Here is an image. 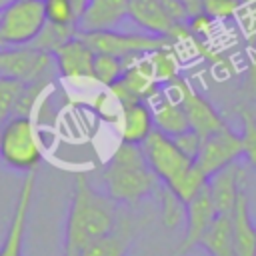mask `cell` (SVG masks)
<instances>
[{
	"label": "cell",
	"instance_id": "cell-10",
	"mask_svg": "<svg viewBox=\"0 0 256 256\" xmlns=\"http://www.w3.org/2000/svg\"><path fill=\"white\" fill-rule=\"evenodd\" d=\"M128 18L144 32L154 34V36H164V38L172 40L174 44L194 38L190 34L188 26L174 20L162 8V4L158 0H130Z\"/></svg>",
	"mask_w": 256,
	"mask_h": 256
},
{
	"label": "cell",
	"instance_id": "cell-15",
	"mask_svg": "<svg viewBox=\"0 0 256 256\" xmlns=\"http://www.w3.org/2000/svg\"><path fill=\"white\" fill-rule=\"evenodd\" d=\"M208 194L216 208V214H232L240 190H244V170L238 162H232L218 172L210 174L206 180Z\"/></svg>",
	"mask_w": 256,
	"mask_h": 256
},
{
	"label": "cell",
	"instance_id": "cell-14",
	"mask_svg": "<svg viewBox=\"0 0 256 256\" xmlns=\"http://www.w3.org/2000/svg\"><path fill=\"white\" fill-rule=\"evenodd\" d=\"M130 0H86L76 28L78 32H98L114 30L128 18Z\"/></svg>",
	"mask_w": 256,
	"mask_h": 256
},
{
	"label": "cell",
	"instance_id": "cell-34",
	"mask_svg": "<svg viewBox=\"0 0 256 256\" xmlns=\"http://www.w3.org/2000/svg\"><path fill=\"white\" fill-rule=\"evenodd\" d=\"M180 2L184 4L188 18L194 16V14H198V12H202V0H180Z\"/></svg>",
	"mask_w": 256,
	"mask_h": 256
},
{
	"label": "cell",
	"instance_id": "cell-27",
	"mask_svg": "<svg viewBox=\"0 0 256 256\" xmlns=\"http://www.w3.org/2000/svg\"><path fill=\"white\" fill-rule=\"evenodd\" d=\"M44 16L48 24L56 26H76L78 10L72 0H42Z\"/></svg>",
	"mask_w": 256,
	"mask_h": 256
},
{
	"label": "cell",
	"instance_id": "cell-24",
	"mask_svg": "<svg viewBox=\"0 0 256 256\" xmlns=\"http://www.w3.org/2000/svg\"><path fill=\"white\" fill-rule=\"evenodd\" d=\"M126 64L122 58L110 56V54H94V62H92V80H96L98 84L110 88L124 72Z\"/></svg>",
	"mask_w": 256,
	"mask_h": 256
},
{
	"label": "cell",
	"instance_id": "cell-29",
	"mask_svg": "<svg viewBox=\"0 0 256 256\" xmlns=\"http://www.w3.org/2000/svg\"><path fill=\"white\" fill-rule=\"evenodd\" d=\"M20 90H22V82L0 76V124L14 114V106Z\"/></svg>",
	"mask_w": 256,
	"mask_h": 256
},
{
	"label": "cell",
	"instance_id": "cell-2",
	"mask_svg": "<svg viewBox=\"0 0 256 256\" xmlns=\"http://www.w3.org/2000/svg\"><path fill=\"white\" fill-rule=\"evenodd\" d=\"M102 180L106 196L116 204H134L152 196L160 180L150 170L140 144L120 142L108 158Z\"/></svg>",
	"mask_w": 256,
	"mask_h": 256
},
{
	"label": "cell",
	"instance_id": "cell-13",
	"mask_svg": "<svg viewBox=\"0 0 256 256\" xmlns=\"http://www.w3.org/2000/svg\"><path fill=\"white\" fill-rule=\"evenodd\" d=\"M94 54L96 52L88 46V42L80 34H74L52 52V60H54V68L62 78L82 80V78H92Z\"/></svg>",
	"mask_w": 256,
	"mask_h": 256
},
{
	"label": "cell",
	"instance_id": "cell-1",
	"mask_svg": "<svg viewBox=\"0 0 256 256\" xmlns=\"http://www.w3.org/2000/svg\"><path fill=\"white\" fill-rule=\"evenodd\" d=\"M114 204V200L90 184L84 172H78L74 176V188L64 224L62 256H80L86 244L112 232L118 224Z\"/></svg>",
	"mask_w": 256,
	"mask_h": 256
},
{
	"label": "cell",
	"instance_id": "cell-11",
	"mask_svg": "<svg viewBox=\"0 0 256 256\" xmlns=\"http://www.w3.org/2000/svg\"><path fill=\"white\" fill-rule=\"evenodd\" d=\"M242 158V142H240V134L234 132L228 124L212 134H208L206 138H202L198 156H196V164L200 166V170L210 176L214 172H218L220 168L238 162Z\"/></svg>",
	"mask_w": 256,
	"mask_h": 256
},
{
	"label": "cell",
	"instance_id": "cell-19",
	"mask_svg": "<svg viewBox=\"0 0 256 256\" xmlns=\"http://www.w3.org/2000/svg\"><path fill=\"white\" fill-rule=\"evenodd\" d=\"M120 110H122V142L142 144L146 136L154 130L150 104L144 100H136L122 104Z\"/></svg>",
	"mask_w": 256,
	"mask_h": 256
},
{
	"label": "cell",
	"instance_id": "cell-37",
	"mask_svg": "<svg viewBox=\"0 0 256 256\" xmlns=\"http://www.w3.org/2000/svg\"><path fill=\"white\" fill-rule=\"evenodd\" d=\"M0 46H4V44H2V40H0Z\"/></svg>",
	"mask_w": 256,
	"mask_h": 256
},
{
	"label": "cell",
	"instance_id": "cell-20",
	"mask_svg": "<svg viewBox=\"0 0 256 256\" xmlns=\"http://www.w3.org/2000/svg\"><path fill=\"white\" fill-rule=\"evenodd\" d=\"M198 246H202L208 256H236L232 220L228 214H216L208 230L202 234Z\"/></svg>",
	"mask_w": 256,
	"mask_h": 256
},
{
	"label": "cell",
	"instance_id": "cell-31",
	"mask_svg": "<svg viewBox=\"0 0 256 256\" xmlns=\"http://www.w3.org/2000/svg\"><path fill=\"white\" fill-rule=\"evenodd\" d=\"M172 138H174L176 146H178L190 160H196L198 150H200V144H202V138H200L194 130H186V132H182V134H178V136H172Z\"/></svg>",
	"mask_w": 256,
	"mask_h": 256
},
{
	"label": "cell",
	"instance_id": "cell-23",
	"mask_svg": "<svg viewBox=\"0 0 256 256\" xmlns=\"http://www.w3.org/2000/svg\"><path fill=\"white\" fill-rule=\"evenodd\" d=\"M158 194V200H160V218H162V224L170 230L174 228H180L186 220V204L170 190L166 188L164 184H158L156 192Z\"/></svg>",
	"mask_w": 256,
	"mask_h": 256
},
{
	"label": "cell",
	"instance_id": "cell-5",
	"mask_svg": "<svg viewBox=\"0 0 256 256\" xmlns=\"http://www.w3.org/2000/svg\"><path fill=\"white\" fill-rule=\"evenodd\" d=\"M44 24L42 0H10L0 10V40L4 46L32 44Z\"/></svg>",
	"mask_w": 256,
	"mask_h": 256
},
{
	"label": "cell",
	"instance_id": "cell-26",
	"mask_svg": "<svg viewBox=\"0 0 256 256\" xmlns=\"http://www.w3.org/2000/svg\"><path fill=\"white\" fill-rule=\"evenodd\" d=\"M74 34H78L76 26H56V24H44V28L40 30V34L36 36V40L32 42V46L44 50V52H54L60 44H64L68 38H72Z\"/></svg>",
	"mask_w": 256,
	"mask_h": 256
},
{
	"label": "cell",
	"instance_id": "cell-21",
	"mask_svg": "<svg viewBox=\"0 0 256 256\" xmlns=\"http://www.w3.org/2000/svg\"><path fill=\"white\" fill-rule=\"evenodd\" d=\"M128 226H114L112 232L92 240L90 244H86L80 252V256H126L128 252Z\"/></svg>",
	"mask_w": 256,
	"mask_h": 256
},
{
	"label": "cell",
	"instance_id": "cell-22",
	"mask_svg": "<svg viewBox=\"0 0 256 256\" xmlns=\"http://www.w3.org/2000/svg\"><path fill=\"white\" fill-rule=\"evenodd\" d=\"M206 180H208V176L200 170V166L194 162V164H190L176 180H172L170 184H164L166 188H170L184 204L188 202V200H192L204 186H206ZM162 184V182H160Z\"/></svg>",
	"mask_w": 256,
	"mask_h": 256
},
{
	"label": "cell",
	"instance_id": "cell-17",
	"mask_svg": "<svg viewBox=\"0 0 256 256\" xmlns=\"http://www.w3.org/2000/svg\"><path fill=\"white\" fill-rule=\"evenodd\" d=\"M148 104L152 108V120H154L156 130H160L168 136H178V134L190 130L184 108L180 106L178 100L168 96L164 90H160V94L154 100H150Z\"/></svg>",
	"mask_w": 256,
	"mask_h": 256
},
{
	"label": "cell",
	"instance_id": "cell-33",
	"mask_svg": "<svg viewBox=\"0 0 256 256\" xmlns=\"http://www.w3.org/2000/svg\"><path fill=\"white\" fill-rule=\"evenodd\" d=\"M246 90L256 96V46L250 50L248 56V70H246Z\"/></svg>",
	"mask_w": 256,
	"mask_h": 256
},
{
	"label": "cell",
	"instance_id": "cell-30",
	"mask_svg": "<svg viewBox=\"0 0 256 256\" xmlns=\"http://www.w3.org/2000/svg\"><path fill=\"white\" fill-rule=\"evenodd\" d=\"M240 10V0H202V12L212 20H230Z\"/></svg>",
	"mask_w": 256,
	"mask_h": 256
},
{
	"label": "cell",
	"instance_id": "cell-28",
	"mask_svg": "<svg viewBox=\"0 0 256 256\" xmlns=\"http://www.w3.org/2000/svg\"><path fill=\"white\" fill-rule=\"evenodd\" d=\"M240 120H242V130H240L242 158L250 168H256V116L250 110H242Z\"/></svg>",
	"mask_w": 256,
	"mask_h": 256
},
{
	"label": "cell",
	"instance_id": "cell-6",
	"mask_svg": "<svg viewBox=\"0 0 256 256\" xmlns=\"http://www.w3.org/2000/svg\"><path fill=\"white\" fill-rule=\"evenodd\" d=\"M162 90L180 102V106L184 108V114L188 118L190 130H194L200 138H206L208 134L226 126V120L212 106V102L208 98H204L200 92H196L188 80L178 76V78L170 80L168 84H164Z\"/></svg>",
	"mask_w": 256,
	"mask_h": 256
},
{
	"label": "cell",
	"instance_id": "cell-18",
	"mask_svg": "<svg viewBox=\"0 0 256 256\" xmlns=\"http://www.w3.org/2000/svg\"><path fill=\"white\" fill-rule=\"evenodd\" d=\"M236 256H256V224L250 216V204L244 190H240L234 210L230 214Z\"/></svg>",
	"mask_w": 256,
	"mask_h": 256
},
{
	"label": "cell",
	"instance_id": "cell-12",
	"mask_svg": "<svg viewBox=\"0 0 256 256\" xmlns=\"http://www.w3.org/2000/svg\"><path fill=\"white\" fill-rule=\"evenodd\" d=\"M34 188H36V172L24 174V182L18 190L14 210L6 228V236L0 246V256H24V238H26V226H28Z\"/></svg>",
	"mask_w": 256,
	"mask_h": 256
},
{
	"label": "cell",
	"instance_id": "cell-32",
	"mask_svg": "<svg viewBox=\"0 0 256 256\" xmlns=\"http://www.w3.org/2000/svg\"><path fill=\"white\" fill-rule=\"evenodd\" d=\"M160 4H162V8L174 18V20H178V22H182V24H186V20H188V14H186V8H184V4L180 2V0H158Z\"/></svg>",
	"mask_w": 256,
	"mask_h": 256
},
{
	"label": "cell",
	"instance_id": "cell-16",
	"mask_svg": "<svg viewBox=\"0 0 256 256\" xmlns=\"http://www.w3.org/2000/svg\"><path fill=\"white\" fill-rule=\"evenodd\" d=\"M216 216V208L212 204V198L208 194V188L204 186L192 200L186 202V228H184V238L180 242L178 252H188L194 246H198L202 234L208 230V226L212 224Z\"/></svg>",
	"mask_w": 256,
	"mask_h": 256
},
{
	"label": "cell",
	"instance_id": "cell-4",
	"mask_svg": "<svg viewBox=\"0 0 256 256\" xmlns=\"http://www.w3.org/2000/svg\"><path fill=\"white\" fill-rule=\"evenodd\" d=\"M78 34L88 42V46L96 54H110L122 58L126 66L132 60H138L158 48L174 46V42L164 36H154L148 32H122L118 28L98 30V32H78Z\"/></svg>",
	"mask_w": 256,
	"mask_h": 256
},
{
	"label": "cell",
	"instance_id": "cell-3",
	"mask_svg": "<svg viewBox=\"0 0 256 256\" xmlns=\"http://www.w3.org/2000/svg\"><path fill=\"white\" fill-rule=\"evenodd\" d=\"M44 152L32 116L12 114L0 124V162L22 174L36 172Z\"/></svg>",
	"mask_w": 256,
	"mask_h": 256
},
{
	"label": "cell",
	"instance_id": "cell-9",
	"mask_svg": "<svg viewBox=\"0 0 256 256\" xmlns=\"http://www.w3.org/2000/svg\"><path fill=\"white\" fill-rule=\"evenodd\" d=\"M108 90L114 96V100L122 106V104L136 102V100L150 102L160 94L162 88H160V82L154 78L152 66L148 62V54H146L138 60H132L124 68L122 76Z\"/></svg>",
	"mask_w": 256,
	"mask_h": 256
},
{
	"label": "cell",
	"instance_id": "cell-7",
	"mask_svg": "<svg viewBox=\"0 0 256 256\" xmlns=\"http://www.w3.org/2000/svg\"><path fill=\"white\" fill-rule=\"evenodd\" d=\"M52 66H54L52 54L32 44L0 46V76L26 84L40 78H48Z\"/></svg>",
	"mask_w": 256,
	"mask_h": 256
},
{
	"label": "cell",
	"instance_id": "cell-35",
	"mask_svg": "<svg viewBox=\"0 0 256 256\" xmlns=\"http://www.w3.org/2000/svg\"><path fill=\"white\" fill-rule=\"evenodd\" d=\"M72 2H74L76 10H78V14H80V10H82V6H84V2H86V0H72Z\"/></svg>",
	"mask_w": 256,
	"mask_h": 256
},
{
	"label": "cell",
	"instance_id": "cell-36",
	"mask_svg": "<svg viewBox=\"0 0 256 256\" xmlns=\"http://www.w3.org/2000/svg\"><path fill=\"white\" fill-rule=\"evenodd\" d=\"M8 2H10V0H0V10H2V8H4Z\"/></svg>",
	"mask_w": 256,
	"mask_h": 256
},
{
	"label": "cell",
	"instance_id": "cell-25",
	"mask_svg": "<svg viewBox=\"0 0 256 256\" xmlns=\"http://www.w3.org/2000/svg\"><path fill=\"white\" fill-rule=\"evenodd\" d=\"M148 62L152 66V72H154V78L160 82V84H168L170 80L178 78V60H176V54L172 50V46L168 48H158L154 52L148 54Z\"/></svg>",
	"mask_w": 256,
	"mask_h": 256
},
{
	"label": "cell",
	"instance_id": "cell-8",
	"mask_svg": "<svg viewBox=\"0 0 256 256\" xmlns=\"http://www.w3.org/2000/svg\"><path fill=\"white\" fill-rule=\"evenodd\" d=\"M146 162L150 166V170L154 172V176L162 182V184H170L172 180H176L190 164H194V160H190L174 142L172 136L160 132V130H152L146 140L140 144Z\"/></svg>",
	"mask_w": 256,
	"mask_h": 256
}]
</instances>
